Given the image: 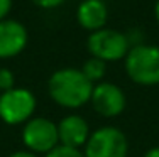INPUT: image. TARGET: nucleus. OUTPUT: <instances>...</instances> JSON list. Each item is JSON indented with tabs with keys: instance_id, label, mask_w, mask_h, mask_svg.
<instances>
[{
	"instance_id": "obj_13",
	"label": "nucleus",
	"mask_w": 159,
	"mask_h": 157,
	"mask_svg": "<svg viewBox=\"0 0 159 157\" xmlns=\"http://www.w3.org/2000/svg\"><path fill=\"white\" fill-rule=\"evenodd\" d=\"M16 88V76L9 68H0V89L9 91V89Z\"/></svg>"
},
{
	"instance_id": "obj_6",
	"label": "nucleus",
	"mask_w": 159,
	"mask_h": 157,
	"mask_svg": "<svg viewBox=\"0 0 159 157\" xmlns=\"http://www.w3.org/2000/svg\"><path fill=\"white\" fill-rule=\"evenodd\" d=\"M22 142L25 149L34 154H44L51 152L59 145L58 137V123L49 120L46 117L31 118L22 129Z\"/></svg>"
},
{
	"instance_id": "obj_8",
	"label": "nucleus",
	"mask_w": 159,
	"mask_h": 157,
	"mask_svg": "<svg viewBox=\"0 0 159 157\" xmlns=\"http://www.w3.org/2000/svg\"><path fill=\"white\" fill-rule=\"evenodd\" d=\"M29 42V32L25 25L16 19H5L0 22V59H10L19 56Z\"/></svg>"
},
{
	"instance_id": "obj_2",
	"label": "nucleus",
	"mask_w": 159,
	"mask_h": 157,
	"mask_svg": "<svg viewBox=\"0 0 159 157\" xmlns=\"http://www.w3.org/2000/svg\"><path fill=\"white\" fill-rule=\"evenodd\" d=\"M124 68L130 81L141 86L159 85V46L154 44H134L130 46Z\"/></svg>"
},
{
	"instance_id": "obj_3",
	"label": "nucleus",
	"mask_w": 159,
	"mask_h": 157,
	"mask_svg": "<svg viewBox=\"0 0 159 157\" xmlns=\"http://www.w3.org/2000/svg\"><path fill=\"white\" fill-rule=\"evenodd\" d=\"M86 49L92 58L102 59L105 63H115L125 59L130 49V41L124 32L103 27L97 32H90L86 39Z\"/></svg>"
},
{
	"instance_id": "obj_11",
	"label": "nucleus",
	"mask_w": 159,
	"mask_h": 157,
	"mask_svg": "<svg viewBox=\"0 0 159 157\" xmlns=\"http://www.w3.org/2000/svg\"><path fill=\"white\" fill-rule=\"evenodd\" d=\"M81 73L85 74L93 85L102 83L105 73H107V63L102 61V59H97V58H90V59H86L85 64L81 66Z\"/></svg>"
},
{
	"instance_id": "obj_15",
	"label": "nucleus",
	"mask_w": 159,
	"mask_h": 157,
	"mask_svg": "<svg viewBox=\"0 0 159 157\" xmlns=\"http://www.w3.org/2000/svg\"><path fill=\"white\" fill-rule=\"evenodd\" d=\"M10 10H12V0H0V22L5 20Z\"/></svg>"
},
{
	"instance_id": "obj_1",
	"label": "nucleus",
	"mask_w": 159,
	"mask_h": 157,
	"mask_svg": "<svg viewBox=\"0 0 159 157\" xmlns=\"http://www.w3.org/2000/svg\"><path fill=\"white\" fill-rule=\"evenodd\" d=\"M95 85L78 68H61L49 76L48 91L52 102L63 108H80L92 100Z\"/></svg>"
},
{
	"instance_id": "obj_4",
	"label": "nucleus",
	"mask_w": 159,
	"mask_h": 157,
	"mask_svg": "<svg viewBox=\"0 0 159 157\" xmlns=\"http://www.w3.org/2000/svg\"><path fill=\"white\" fill-rule=\"evenodd\" d=\"M36 96L27 88H12L0 95V120L7 125L27 123L36 111Z\"/></svg>"
},
{
	"instance_id": "obj_18",
	"label": "nucleus",
	"mask_w": 159,
	"mask_h": 157,
	"mask_svg": "<svg viewBox=\"0 0 159 157\" xmlns=\"http://www.w3.org/2000/svg\"><path fill=\"white\" fill-rule=\"evenodd\" d=\"M154 17H156V22L159 24V0H156V3H154Z\"/></svg>"
},
{
	"instance_id": "obj_12",
	"label": "nucleus",
	"mask_w": 159,
	"mask_h": 157,
	"mask_svg": "<svg viewBox=\"0 0 159 157\" xmlns=\"http://www.w3.org/2000/svg\"><path fill=\"white\" fill-rule=\"evenodd\" d=\"M44 157H85L80 149H73V147H66V145H58L54 147L51 152H48Z\"/></svg>"
},
{
	"instance_id": "obj_9",
	"label": "nucleus",
	"mask_w": 159,
	"mask_h": 157,
	"mask_svg": "<svg viewBox=\"0 0 159 157\" xmlns=\"http://www.w3.org/2000/svg\"><path fill=\"white\" fill-rule=\"evenodd\" d=\"M92 132H90V125L83 117L76 113L66 115L61 118L58 123V137H59V145H66V147L80 149L86 144L90 139Z\"/></svg>"
},
{
	"instance_id": "obj_7",
	"label": "nucleus",
	"mask_w": 159,
	"mask_h": 157,
	"mask_svg": "<svg viewBox=\"0 0 159 157\" xmlns=\"http://www.w3.org/2000/svg\"><path fill=\"white\" fill-rule=\"evenodd\" d=\"M90 103L93 105V110L100 117L113 118V117H119L125 110L127 98H125V93L122 91V88L117 86L115 83L102 81V83H97L93 86Z\"/></svg>"
},
{
	"instance_id": "obj_14",
	"label": "nucleus",
	"mask_w": 159,
	"mask_h": 157,
	"mask_svg": "<svg viewBox=\"0 0 159 157\" xmlns=\"http://www.w3.org/2000/svg\"><path fill=\"white\" fill-rule=\"evenodd\" d=\"M36 7L39 9H44V10H51V9H56V7L63 5L64 0H31Z\"/></svg>"
},
{
	"instance_id": "obj_16",
	"label": "nucleus",
	"mask_w": 159,
	"mask_h": 157,
	"mask_svg": "<svg viewBox=\"0 0 159 157\" xmlns=\"http://www.w3.org/2000/svg\"><path fill=\"white\" fill-rule=\"evenodd\" d=\"M9 157H39V155L25 149V150H17V152H14V154H12V155H9Z\"/></svg>"
},
{
	"instance_id": "obj_10",
	"label": "nucleus",
	"mask_w": 159,
	"mask_h": 157,
	"mask_svg": "<svg viewBox=\"0 0 159 157\" xmlns=\"http://www.w3.org/2000/svg\"><path fill=\"white\" fill-rule=\"evenodd\" d=\"M76 20L80 27L88 32H97L107 27L108 7L103 0H83L76 9Z\"/></svg>"
},
{
	"instance_id": "obj_17",
	"label": "nucleus",
	"mask_w": 159,
	"mask_h": 157,
	"mask_svg": "<svg viewBox=\"0 0 159 157\" xmlns=\"http://www.w3.org/2000/svg\"><path fill=\"white\" fill-rule=\"evenodd\" d=\"M144 157H159V145L157 147H152L144 154Z\"/></svg>"
},
{
	"instance_id": "obj_5",
	"label": "nucleus",
	"mask_w": 159,
	"mask_h": 157,
	"mask_svg": "<svg viewBox=\"0 0 159 157\" xmlns=\"http://www.w3.org/2000/svg\"><path fill=\"white\" fill-rule=\"evenodd\" d=\"M85 157H127L129 142L122 130L115 127H102L92 132L85 144Z\"/></svg>"
}]
</instances>
